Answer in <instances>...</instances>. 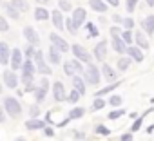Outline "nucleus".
<instances>
[{
	"label": "nucleus",
	"instance_id": "35",
	"mask_svg": "<svg viewBox=\"0 0 154 141\" xmlns=\"http://www.w3.org/2000/svg\"><path fill=\"white\" fill-rule=\"evenodd\" d=\"M103 107H105V101H103L102 98H96V100L93 101V109H94V110H100V109H103Z\"/></svg>",
	"mask_w": 154,
	"mask_h": 141
},
{
	"label": "nucleus",
	"instance_id": "24",
	"mask_svg": "<svg viewBox=\"0 0 154 141\" xmlns=\"http://www.w3.org/2000/svg\"><path fill=\"white\" fill-rule=\"evenodd\" d=\"M35 18H36L38 22H45V20L49 18L47 9H45V8H36V9H35Z\"/></svg>",
	"mask_w": 154,
	"mask_h": 141
},
{
	"label": "nucleus",
	"instance_id": "29",
	"mask_svg": "<svg viewBox=\"0 0 154 141\" xmlns=\"http://www.w3.org/2000/svg\"><path fill=\"white\" fill-rule=\"evenodd\" d=\"M11 4H13V6H15L20 13H24V11H27V9H29V4L26 2V0H13Z\"/></svg>",
	"mask_w": 154,
	"mask_h": 141
},
{
	"label": "nucleus",
	"instance_id": "30",
	"mask_svg": "<svg viewBox=\"0 0 154 141\" xmlns=\"http://www.w3.org/2000/svg\"><path fill=\"white\" fill-rule=\"evenodd\" d=\"M131 62H132L131 56H129V58H120V60H118V69H120V70H127L129 65H131Z\"/></svg>",
	"mask_w": 154,
	"mask_h": 141
},
{
	"label": "nucleus",
	"instance_id": "7",
	"mask_svg": "<svg viewBox=\"0 0 154 141\" xmlns=\"http://www.w3.org/2000/svg\"><path fill=\"white\" fill-rule=\"evenodd\" d=\"M53 94H54V100H56L58 103L67 100V96H65V89H63V83H60V82L53 83Z\"/></svg>",
	"mask_w": 154,
	"mask_h": 141
},
{
	"label": "nucleus",
	"instance_id": "33",
	"mask_svg": "<svg viewBox=\"0 0 154 141\" xmlns=\"http://www.w3.org/2000/svg\"><path fill=\"white\" fill-rule=\"evenodd\" d=\"M58 6H60L62 11H71L72 9V6H71L69 0H58Z\"/></svg>",
	"mask_w": 154,
	"mask_h": 141
},
{
	"label": "nucleus",
	"instance_id": "54",
	"mask_svg": "<svg viewBox=\"0 0 154 141\" xmlns=\"http://www.w3.org/2000/svg\"><path fill=\"white\" fill-rule=\"evenodd\" d=\"M36 2H38V4H40V6H45V4H47V2H49V0H36Z\"/></svg>",
	"mask_w": 154,
	"mask_h": 141
},
{
	"label": "nucleus",
	"instance_id": "34",
	"mask_svg": "<svg viewBox=\"0 0 154 141\" xmlns=\"http://www.w3.org/2000/svg\"><path fill=\"white\" fill-rule=\"evenodd\" d=\"M136 4H138V0H125V9L129 13H132L136 9Z\"/></svg>",
	"mask_w": 154,
	"mask_h": 141
},
{
	"label": "nucleus",
	"instance_id": "37",
	"mask_svg": "<svg viewBox=\"0 0 154 141\" xmlns=\"http://www.w3.org/2000/svg\"><path fill=\"white\" fill-rule=\"evenodd\" d=\"M132 36H134V34L131 33V29H127V31H125V33L122 34V38L125 40V44H131V42H132Z\"/></svg>",
	"mask_w": 154,
	"mask_h": 141
},
{
	"label": "nucleus",
	"instance_id": "25",
	"mask_svg": "<svg viewBox=\"0 0 154 141\" xmlns=\"http://www.w3.org/2000/svg\"><path fill=\"white\" fill-rule=\"evenodd\" d=\"M36 63H33L31 62V58H27V62L22 65V70H24V74H35V70H36V67H35Z\"/></svg>",
	"mask_w": 154,
	"mask_h": 141
},
{
	"label": "nucleus",
	"instance_id": "8",
	"mask_svg": "<svg viewBox=\"0 0 154 141\" xmlns=\"http://www.w3.org/2000/svg\"><path fill=\"white\" fill-rule=\"evenodd\" d=\"M4 83H6V87H9V89H17L18 78H17V74L13 73V70H4Z\"/></svg>",
	"mask_w": 154,
	"mask_h": 141
},
{
	"label": "nucleus",
	"instance_id": "4",
	"mask_svg": "<svg viewBox=\"0 0 154 141\" xmlns=\"http://www.w3.org/2000/svg\"><path fill=\"white\" fill-rule=\"evenodd\" d=\"M35 63H36V69H38V73L40 74H45V76H49L53 70L45 65V60H44V54H42V51H36L35 52Z\"/></svg>",
	"mask_w": 154,
	"mask_h": 141
},
{
	"label": "nucleus",
	"instance_id": "17",
	"mask_svg": "<svg viewBox=\"0 0 154 141\" xmlns=\"http://www.w3.org/2000/svg\"><path fill=\"white\" fill-rule=\"evenodd\" d=\"M141 27H143V31H145L147 34H152V33H154V15L145 16L143 22H141Z\"/></svg>",
	"mask_w": 154,
	"mask_h": 141
},
{
	"label": "nucleus",
	"instance_id": "44",
	"mask_svg": "<svg viewBox=\"0 0 154 141\" xmlns=\"http://www.w3.org/2000/svg\"><path fill=\"white\" fill-rule=\"evenodd\" d=\"M8 29H9V26H8V20H6V18H0V31H4V33H6Z\"/></svg>",
	"mask_w": 154,
	"mask_h": 141
},
{
	"label": "nucleus",
	"instance_id": "32",
	"mask_svg": "<svg viewBox=\"0 0 154 141\" xmlns=\"http://www.w3.org/2000/svg\"><path fill=\"white\" fill-rule=\"evenodd\" d=\"M80 96H82V94H80L78 91H76V89H72V92L67 96V101H69V103H76V101L80 100Z\"/></svg>",
	"mask_w": 154,
	"mask_h": 141
},
{
	"label": "nucleus",
	"instance_id": "49",
	"mask_svg": "<svg viewBox=\"0 0 154 141\" xmlns=\"http://www.w3.org/2000/svg\"><path fill=\"white\" fill-rule=\"evenodd\" d=\"M120 141H132V134H131V132H127V134H123Z\"/></svg>",
	"mask_w": 154,
	"mask_h": 141
},
{
	"label": "nucleus",
	"instance_id": "31",
	"mask_svg": "<svg viewBox=\"0 0 154 141\" xmlns=\"http://www.w3.org/2000/svg\"><path fill=\"white\" fill-rule=\"evenodd\" d=\"M63 70H65V74H67V76H72V74L76 73L72 62H65V63H63Z\"/></svg>",
	"mask_w": 154,
	"mask_h": 141
},
{
	"label": "nucleus",
	"instance_id": "52",
	"mask_svg": "<svg viewBox=\"0 0 154 141\" xmlns=\"http://www.w3.org/2000/svg\"><path fill=\"white\" fill-rule=\"evenodd\" d=\"M112 18H114V22H123V18H122V16H120V15H114V16H112Z\"/></svg>",
	"mask_w": 154,
	"mask_h": 141
},
{
	"label": "nucleus",
	"instance_id": "2",
	"mask_svg": "<svg viewBox=\"0 0 154 141\" xmlns=\"http://www.w3.org/2000/svg\"><path fill=\"white\" fill-rule=\"evenodd\" d=\"M4 109H6V112H8L9 116H13V118H18V116L22 114V105H20V101L15 100V98H11V96H6V98H4Z\"/></svg>",
	"mask_w": 154,
	"mask_h": 141
},
{
	"label": "nucleus",
	"instance_id": "56",
	"mask_svg": "<svg viewBox=\"0 0 154 141\" xmlns=\"http://www.w3.org/2000/svg\"><path fill=\"white\" fill-rule=\"evenodd\" d=\"M20 141H24V139H20Z\"/></svg>",
	"mask_w": 154,
	"mask_h": 141
},
{
	"label": "nucleus",
	"instance_id": "53",
	"mask_svg": "<svg viewBox=\"0 0 154 141\" xmlns=\"http://www.w3.org/2000/svg\"><path fill=\"white\" fill-rule=\"evenodd\" d=\"M145 2H147L149 8H154V0H145Z\"/></svg>",
	"mask_w": 154,
	"mask_h": 141
},
{
	"label": "nucleus",
	"instance_id": "46",
	"mask_svg": "<svg viewBox=\"0 0 154 141\" xmlns=\"http://www.w3.org/2000/svg\"><path fill=\"white\" fill-rule=\"evenodd\" d=\"M22 82H24L26 85L33 83V74H24V76H22Z\"/></svg>",
	"mask_w": 154,
	"mask_h": 141
},
{
	"label": "nucleus",
	"instance_id": "16",
	"mask_svg": "<svg viewBox=\"0 0 154 141\" xmlns=\"http://www.w3.org/2000/svg\"><path fill=\"white\" fill-rule=\"evenodd\" d=\"M45 125H47V121H44V119H36V118H33V119H27V121H26V127H27L29 130L45 128Z\"/></svg>",
	"mask_w": 154,
	"mask_h": 141
},
{
	"label": "nucleus",
	"instance_id": "15",
	"mask_svg": "<svg viewBox=\"0 0 154 141\" xmlns=\"http://www.w3.org/2000/svg\"><path fill=\"white\" fill-rule=\"evenodd\" d=\"M47 87H49V82L47 80H42V83H40V87L36 89V101L40 103V101H44L45 100V94H47Z\"/></svg>",
	"mask_w": 154,
	"mask_h": 141
},
{
	"label": "nucleus",
	"instance_id": "13",
	"mask_svg": "<svg viewBox=\"0 0 154 141\" xmlns=\"http://www.w3.org/2000/svg\"><path fill=\"white\" fill-rule=\"evenodd\" d=\"M22 51L20 49H15L13 54H11V67L17 70V69H22Z\"/></svg>",
	"mask_w": 154,
	"mask_h": 141
},
{
	"label": "nucleus",
	"instance_id": "14",
	"mask_svg": "<svg viewBox=\"0 0 154 141\" xmlns=\"http://www.w3.org/2000/svg\"><path fill=\"white\" fill-rule=\"evenodd\" d=\"M89 8L94 9L96 13H105L109 8L105 4V0H89Z\"/></svg>",
	"mask_w": 154,
	"mask_h": 141
},
{
	"label": "nucleus",
	"instance_id": "22",
	"mask_svg": "<svg viewBox=\"0 0 154 141\" xmlns=\"http://www.w3.org/2000/svg\"><path fill=\"white\" fill-rule=\"evenodd\" d=\"M72 87L78 91L82 96L85 94V83H84V80H82L80 76H72Z\"/></svg>",
	"mask_w": 154,
	"mask_h": 141
},
{
	"label": "nucleus",
	"instance_id": "28",
	"mask_svg": "<svg viewBox=\"0 0 154 141\" xmlns=\"http://www.w3.org/2000/svg\"><path fill=\"white\" fill-rule=\"evenodd\" d=\"M85 114V109L84 107H76V109H72L71 112H69V118L71 119H78V118H82Z\"/></svg>",
	"mask_w": 154,
	"mask_h": 141
},
{
	"label": "nucleus",
	"instance_id": "36",
	"mask_svg": "<svg viewBox=\"0 0 154 141\" xmlns=\"http://www.w3.org/2000/svg\"><path fill=\"white\" fill-rule=\"evenodd\" d=\"M143 118H145V116H140V118H136V121H134V125H132V128H131V132H136V130H140V128H141V123H143Z\"/></svg>",
	"mask_w": 154,
	"mask_h": 141
},
{
	"label": "nucleus",
	"instance_id": "18",
	"mask_svg": "<svg viewBox=\"0 0 154 141\" xmlns=\"http://www.w3.org/2000/svg\"><path fill=\"white\" fill-rule=\"evenodd\" d=\"M127 54H129L134 62H141V60H143V51H141V47H132V45H131V47L127 49Z\"/></svg>",
	"mask_w": 154,
	"mask_h": 141
},
{
	"label": "nucleus",
	"instance_id": "39",
	"mask_svg": "<svg viewBox=\"0 0 154 141\" xmlns=\"http://www.w3.org/2000/svg\"><path fill=\"white\" fill-rule=\"evenodd\" d=\"M123 114H125V110H112V112H109V119H116Z\"/></svg>",
	"mask_w": 154,
	"mask_h": 141
},
{
	"label": "nucleus",
	"instance_id": "3",
	"mask_svg": "<svg viewBox=\"0 0 154 141\" xmlns=\"http://www.w3.org/2000/svg\"><path fill=\"white\" fill-rule=\"evenodd\" d=\"M84 74H85V78L89 80L91 85H96V83L100 82V70H98V67L93 65V63H87V67H85V70H84Z\"/></svg>",
	"mask_w": 154,
	"mask_h": 141
},
{
	"label": "nucleus",
	"instance_id": "20",
	"mask_svg": "<svg viewBox=\"0 0 154 141\" xmlns=\"http://www.w3.org/2000/svg\"><path fill=\"white\" fill-rule=\"evenodd\" d=\"M60 49L56 47V45H51V49H49V60L54 63V65H58L60 62H62V56H60Z\"/></svg>",
	"mask_w": 154,
	"mask_h": 141
},
{
	"label": "nucleus",
	"instance_id": "40",
	"mask_svg": "<svg viewBox=\"0 0 154 141\" xmlns=\"http://www.w3.org/2000/svg\"><path fill=\"white\" fill-rule=\"evenodd\" d=\"M96 132H98V134H103V136H109V134H111V130H109L107 127H103V125H98V127H96Z\"/></svg>",
	"mask_w": 154,
	"mask_h": 141
},
{
	"label": "nucleus",
	"instance_id": "11",
	"mask_svg": "<svg viewBox=\"0 0 154 141\" xmlns=\"http://www.w3.org/2000/svg\"><path fill=\"white\" fill-rule=\"evenodd\" d=\"M112 49L122 54V52H127L129 47H125V40L122 36H112Z\"/></svg>",
	"mask_w": 154,
	"mask_h": 141
},
{
	"label": "nucleus",
	"instance_id": "27",
	"mask_svg": "<svg viewBox=\"0 0 154 141\" xmlns=\"http://www.w3.org/2000/svg\"><path fill=\"white\" fill-rule=\"evenodd\" d=\"M118 85H120V82H116V83H111V85H107V87H103L102 91H96V92H94V96H96V98H102L103 94H107V92H111V91H114V89H116Z\"/></svg>",
	"mask_w": 154,
	"mask_h": 141
},
{
	"label": "nucleus",
	"instance_id": "26",
	"mask_svg": "<svg viewBox=\"0 0 154 141\" xmlns=\"http://www.w3.org/2000/svg\"><path fill=\"white\" fill-rule=\"evenodd\" d=\"M134 40L138 42V45H140L141 49H145V51L149 49V42L145 40V36H143V33H141V31H138V33L134 34Z\"/></svg>",
	"mask_w": 154,
	"mask_h": 141
},
{
	"label": "nucleus",
	"instance_id": "41",
	"mask_svg": "<svg viewBox=\"0 0 154 141\" xmlns=\"http://www.w3.org/2000/svg\"><path fill=\"white\" fill-rule=\"evenodd\" d=\"M35 52H36V51H35V49H33V45L29 44V45H27V49H26V56H27V58H35Z\"/></svg>",
	"mask_w": 154,
	"mask_h": 141
},
{
	"label": "nucleus",
	"instance_id": "21",
	"mask_svg": "<svg viewBox=\"0 0 154 141\" xmlns=\"http://www.w3.org/2000/svg\"><path fill=\"white\" fill-rule=\"evenodd\" d=\"M0 62H2V65H8L9 62V47L6 42L0 44Z\"/></svg>",
	"mask_w": 154,
	"mask_h": 141
},
{
	"label": "nucleus",
	"instance_id": "43",
	"mask_svg": "<svg viewBox=\"0 0 154 141\" xmlns=\"http://www.w3.org/2000/svg\"><path fill=\"white\" fill-rule=\"evenodd\" d=\"M71 62H72V65H74V70H76V73H82V70H85V69L80 65V62H78V60H71Z\"/></svg>",
	"mask_w": 154,
	"mask_h": 141
},
{
	"label": "nucleus",
	"instance_id": "6",
	"mask_svg": "<svg viewBox=\"0 0 154 141\" xmlns=\"http://www.w3.org/2000/svg\"><path fill=\"white\" fill-rule=\"evenodd\" d=\"M49 38H51V42H53V45H56L62 52H69V44L63 40V38H60L56 33H51L49 34Z\"/></svg>",
	"mask_w": 154,
	"mask_h": 141
},
{
	"label": "nucleus",
	"instance_id": "19",
	"mask_svg": "<svg viewBox=\"0 0 154 141\" xmlns=\"http://www.w3.org/2000/svg\"><path fill=\"white\" fill-rule=\"evenodd\" d=\"M51 18H53L54 27H56L58 31H62V29H63V18H62V13H60L58 9H54V11L51 13Z\"/></svg>",
	"mask_w": 154,
	"mask_h": 141
},
{
	"label": "nucleus",
	"instance_id": "23",
	"mask_svg": "<svg viewBox=\"0 0 154 141\" xmlns=\"http://www.w3.org/2000/svg\"><path fill=\"white\" fill-rule=\"evenodd\" d=\"M102 73H103V76H105V80H114L116 78V73H114V69L111 67V65H107V63H102Z\"/></svg>",
	"mask_w": 154,
	"mask_h": 141
},
{
	"label": "nucleus",
	"instance_id": "51",
	"mask_svg": "<svg viewBox=\"0 0 154 141\" xmlns=\"http://www.w3.org/2000/svg\"><path fill=\"white\" fill-rule=\"evenodd\" d=\"M44 132H45V136H53V130H51L49 127H45V128H44Z\"/></svg>",
	"mask_w": 154,
	"mask_h": 141
},
{
	"label": "nucleus",
	"instance_id": "38",
	"mask_svg": "<svg viewBox=\"0 0 154 141\" xmlns=\"http://www.w3.org/2000/svg\"><path fill=\"white\" fill-rule=\"evenodd\" d=\"M123 27H125V29H132V27H134V20H132L131 16H129V18H123Z\"/></svg>",
	"mask_w": 154,
	"mask_h": 141
},
{
	"label": "nucleus",
	"instance_id": "12",
	"mask_svg": "<svg viewBox=\"0 0 154 141\" xmlns=\"http://www.w3.org/2000/svg\"><path fill=\"white\" fill-rule=\"evenodd\" d=\"M105 54H107V42H105V40H102V42L94 47V58L102 62V60L105 58Z\"/></svg>",
	"mask_w": 154,
	"mask_h": 141
},
{
	"label": "nucleus",
	"instance_id": "48",
	"mask_svg": "<svg viewBox=\"0 0 154 141\" xmlns=\"http://www.w3.org/2000/svg\"><path fill=\"white\" fill-rule=\"evenodd\" d=\"M38 112H40V109H38L36 105H33V107H31V116H33V118H36V116H38Z\"/></svg>",
	"mask_w": 154,
	"mask_h": 141
},
{
	"label": "nucleus",
	"instance_id": "1",
	"mask_svg": "<svg viewBox=\"0 0 154 141\" xmlns=\"http://www.w3.org/2000/svg\"><path fill=\"white\" fill-rule=\"evenodd\" d=\"M85 18H87L85 9H84V8H76V9L72 11V16H71L69 20H65V22H67V31H69L71 34H74L76 31H78V27L85 22Z\"/></svg>",
	"mask_w": 154,
	"mask_h": 141
},
{
	"label": "nucleus",
	"instance_id": "50",
	"mask_svg": "<svg viewBox=\"0 0 154 141\" xmlns=\"http://www.w3.org/2000/svg\"><path fill=\"white\" fill-rule=\"evenodd\" d=\"M105 2H107V4H111L112 8H118V6H120V0H105Z\"/></svg>",
	"mask_w": 154,
	"mask_h": 141
},
{
	"label": "nucleus",
	"instance_id": "42",
	"mask_svg": "<svg viewBox=\"0 0 154 141\" xmlns=\"http://www.w3.org/2000/svg\"><path fill=\"white\" fill-rule=\"evenodd\" d=\"M109 103H111L112 107H118V105L122 103V98H120V96H112V98L109 100Z\"/></svg>",
	"mask_w": 154,
	"mask_h": 141
},
{
	"label": "nucleus",
	"instance_id": "5",
	"mask_svg": "<svg viewBox=\"0 0 154 141\" xmlns=\"http://www.w3.org/2000/svg\"><path fill=\"white\" fill-rule=\"evenodd\" d=\"M72 54L78 58V60L85 62V63H89V62H91V54H89V52H87L80 44H74V45H72Z\"/></svg>",
	"mask_w": 154,
	"mask_h": 141
},
{
	"label": "nucleus",
	"instance_id": "45",
	"mask_svg": "<svg viewBox=\"0 0 154 141\" xmlns=\"http://www.w3.org/2000/svg\"><path fill=\"white\" fill-rule=\"evenodd\" d=\"M87 29H89V33H91V38L98 36V31L94 29V26H93V24H87Z\"/></svg>",
	"mask_w": 154,
	"mask_h": 141
},
{
	"label": "nucleus",
	"instance_id": "47",
	"mask_svg": "<svg viewBox=\"0 0 154 141\" xmlns=\"http://www.w3.org/2000/svg\"><path fill=\"white\" fill-rule=\"evenodd\" d=\"M111 34H112V36H122V31H120V27H118V26L111 27Z\"/></svg>",
	"mask_w": 154,
	"mask_h": 141
},
{
	"label": "nucleus",
	"instance_id": "10",
	"mask_svg": "<svg viewBox=\"0 0 154 141\" xmlns=\"http://www.w3.org/2000/svg\"><path fill=\"white\" fill-rule=\"evenodd\" d=\"M2 9H4V13H6L8 16H11V18H15V20H18V18H20V11H18L13 4L2 2Z\"/></svg>",
	"mask_w": 154,
	"mask_h": 141
},
{
	"label": "nucleus",
	"instance_id": "9",
	"mask_svg": "<svg viewBox=\"0 0 154 141\" xmlns=\"http://www.w3.org/2000/svg\"><path fill=\"white\" fill-rule=\"evenodd\" d=\"M24 36H26V40H27V44H31V45H38V42H40V38H38V34H36V31L33 29V27H24Z\"/></svg>",
	"mask_w": 154,
	"mask_h": 141
},
{
	"label": "nucleus",
	"instance_id": "55",
	"mask_svg": "<svg viewBox=\"0 0 154 141\" xmlns=\"http://www.w3.org/2000/svg\"><path fill=\"white\" fill-rule=\"evenodd\" d=\"M152 103H154V98H152Z\"/></svg>",
	"mask_w": 154,
	"mask_h": 141
}]
</instances>
